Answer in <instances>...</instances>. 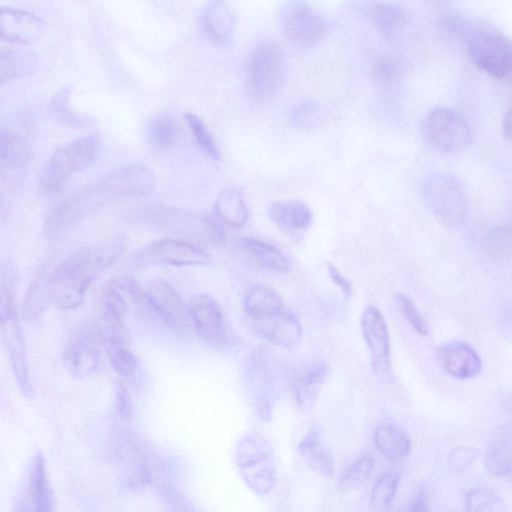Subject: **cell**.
Segmentation results:
<instances>
[{
	"label": "cell",
	"mask_w": 512,
	"mask_h": 512,
	"mask_svg": "<svg viewBox=\"0 0 512 512\" xmlns=\"http://www.w3.org/2000/svg\"><path fill=\"white\" fill-rule=\"evenodd\" d=\"M126 238L111 236L85 245L58 263L51 274L52 303L74 309L85 300L91 283L124 252Z\"/></svg>",
	"instance_id": "1"
},
{
	"label": "cell",
	"mask_w": 512,
	"mask_h": 512,
	"mask_svg": "<svg viewBox=\"0 0 512 512\" xmlns=\"http://www.w3.org/2000/svg\"><path fill=\"white\" fill-rule=\"evenodd\" d=\"M142 219L156 231L178 236L204 249L220 247L226 242L224 229L207 215L177 207L153 205L145 208Z\"/></svg>",
	"instance_id": "2"
},
{
	"label": "cell",
	"mask_w": 512,
	"mask_h": 512,
	"mask_svg": "<svg viewBox=\"0 0 512 512\" xmlns=\"http://www.w3.org/2000/svg\"><path fill=\"white\" fill-rule=\"evenodd\" d=\"M14 269L11 261L1 266L0 327L3 343L19 388L31 394L27 351L14 298Z\"/></svg>",
	"instance_id": "3"
},
{
	"label": "cell",
	"mask_w": 512,
	"mask_h": 512,
	"mask_svg": "<svg viewBox=\"0 0 512 512\" xmlns=\"http://www.w3.org/2000/svg\"><path fill=\"white\" fill-rule=\"evenodd\" d=\"M235 462L242 480L256 495L269 494L276 482L274 450L269 440L257 432L242 436L235 449Z\"/></svg>",
	"instance_id": "4"
},
{
	"label": "cell",
	"mask_w": 512,
	"mask_h": 512,
	"mask_svg": "<svg viewBox=\"0 0 512 512\" xmlns=\"http://www.w3.org/2000/svg\"><path fill=\"white\" fill-rule=\"evenodd\" d=\"M466 51L479 70L512 83V40L507 35L495 28L475 27L467 34Z\"/></svg>",
	"instance_id": "5"
},
{
	"label": "cell",
	"mask_w": 512,
	"mask_h": 512,
	"mask_svg": "<svg viewBox=\"0 0 512 512\" xmlns=\"http://www.w3.org/2000/svg\"><path fill=\"white\" fill-rule=\"evenodd\" d=\"M422 197L439 222L455 227L467 218L469 201L462 182L448 173H433L422 184Z\"/></svg>",
	"instance_id": "6"
},
{
	"label": "cell",
	"mask_w": 512,
	"mask_h": 512,
	"mask_svg": "<svg viewBox=\"0 0 512 512\" xmlns=\"http://www.w3.org/2000/svg\"><path fill=\"white\" fill-rule=\"evenodd\" d=\"M426 144L442 154H456L465 150L472 141L467 119L456 109L446 106L430 110L420 126Z\"/></svg>",
	"instance_id": "7"
},
{
	"label": "cell",
	"mask_w": 512,
	"mask_h": 512,
	"mask_svg": "<svg viewBox=\"0 0 512 512\" xmlns=\"http://www.w3.org/2000/svg\"><path fill=\"white\" fill-rule=\"evenodd\" d=\"M286 75V60L282 49L271 41L258 43L250 52L246 79L250 94L257 100H267L281 89Z\"/></svg>",
	"instance_id": "8"
},
{
	"label": "cell",
	"mask_w": 512,
	"mask_h": 512,
	"mask_svg": "<svg viewBox=\"0 0 512 512\" xmlns=\"http://www.w3.org/2000/svg\"><path fill=\"white\" fill-rule=\"evenodd\" d=\"M100 141L96 135L78 138L56 150L45 163L40 174L39 185L43 191L59 189L73 173L90 166L99 151Z\"/></svg>",
	"instance_id": "9"
},
{
	"label": "cell",
	"mask_w": 512,
	"mask_h": 512,
	"mask_svg": "<svg viewBox=\"0 0 512 512\" xmlns=\"http://www.w3.org/2000/svg\"><path fill=\"white\" fill-rule=\"evenodd\" d=\"M210 262L206 249L179 238H163L153 241L136 251L131 263L138 267L148 266H197Z\"/></svg>",
	"instance_id": "10"
},
{
	"label": "cell",
	"mask_w": 512,
	"mask_h": 512,
	"mask_svg": "<svg viewBox=\"0 0 512 512\" xmlns=\"http://www.w3.org/2000/svg\"><path fill=\"white\" fill-rule=\"evenodd\" d=\"M279 23L285 37L303 48L318 45L329 31L326 20L301 1L283 3L279 10Z\"/></svg>",
	"instance_id": "11"
},
{
	"label": "cell",
	"mask_w": 512,
	"mask_h": 512,
	"mask_svg": "<svg viewBox=\"0 0 512 512\" xmlns=\"http://www.w3.org/2000/svg\"><path fill=\"white\" fill-rule=\"evenodd\" d=\"M102 336L97 324H81L69 337L63 348V362L67 370L79 379L93 375L101 360Z\"/></svg>",
	"instance_id": "12"
},
{
	"label": "cell",
	"mask_w": 512,
	"mask_h": 512,
	"mask_svg": "<svg viewBox=\"0 0 512 512\" xmlns=\"http://www.w3.org/2000/svg\"><path fill=\"white\" fill-rule=\"evenodd\" d=\"M361 330L370 351L375 375L388 379L391 373L389 333L382 313L375 306L369 305L364 309Z\"/></svg>",
	"instance_id": "13"
},
{
	"label": "cell",
	"mask_w": 512,
	"mask_h": 512,
	"mask_svg": "<svg viewBox=\"0 0 512 512\" xmlns=\"http://www.w3.org/2000/svg\"><path fill=\"white\" fill-rule=\"evenodd\" d=\"M141 294L151 308L170 325L186 329L192 324L189 305L165 281L155 279L148 282Z\"/></svg>",
	"instance_id": "14"
},
{
	"label": "cell",
	"mask_w": 512,
	"mask_h": 512,
	"mask_svg": "<svg viewBox=\"0 0 512 512\" xmlns=\"http://www.w3.org/2000/svg\"><path fill=\"white\" fill-rule=\"evenodd\" d=\"M189 310L197 334L207 343L221 346L226 340V328L218 302L208 294H197L191 299Z\"/></svg>",
	"instance_id": "15"
},
{
	"label": "cell",
	"mask_w": 512,
	"mask_h": 512,
	"mask_svg": "<svg viewBox=\"0 0 512 512\" xmlns=\"http://www.w3.org/2000/svg\"><path fill=\"white\" fill-rule=\"evenodd\" d=\"M437 356L444 370L456 379L474 378L482 370L480 356L471 345L462 340H452L440 345Z\"/></svg>",
	"instance_id": "16"
},
{
	"label": "cell",
	"mask_w": 512,
	"mask_h": 512,
	"mask_svg": "<svg viewBox=\"0 0 512 512\" xmlns=\"http://www.w3.org/2000/svg\"><path fill=\"white\" fill-rule=\"evenodd\" d=\"M43 30V20L34 13L12 7L1 8L2 39L20 45H29L39 39Z\"/></svg>",
	"instance_id": "17"
},
{
	"label": "cell",
	"mask_w": 512,
	"mask_h": 512,
	"mask_svg": "<svg viewBox=\"0 0 512 512\" xmlns=\"http://www.w3.org/2000/svg\"><path fill=\"white\" fill-rule=\"evenodd\" d=\"M253 323L262 337L279 347L294 349L301 341V324L297 316L286 307Z\"/></svg>",
	"instance_id": "18"
},
{
	"label": "cell",
	"mask_w": 512,
	"mask_h": 512,
	"mask_svg": "<svg viewBox=\"0 0 512 512\" xmlns=\"http://www.w3.org/2000/svg\"><path fill=\"white\" fill-rule=\"evenodd\" d=\"M235 16L224 1H213L205 5L200 13V30L205 38L216 45H227L235 31Z\"/></svg>",
	"instance_id": "19"
},
{
	"label": "cell",
	"mask_w": 512,
	"mask_h": 512,
	"mask_svg": "<svg viewBox=\"0 0 512 512\" xmlns=\"http://www.w3.org/2000/svg\"><path fill=\"white\" fill-rule=\"evenodd\" d=\"M328 373L329 368L323 362L310 364L296 373L292 380V391L301 410L307 411L314 405Z\"/></svg>",
	"instance_id": "20"
},
{
	"label": "cell",
	"mask_w": 512,
	"mask_h": 512,
	"mask_svg": "<svg viewBox=\"0 0 512 512\" xmlns=\"http://www.w3.org/2000/svg\"><path fill=\"white\" fill-rule=\"evenodd\" d=\"M362 11L366 19L386 39L398 37L407 24V16L400 7L382 2L365 3Z\"/></svg>",
	"instance_id": "21"
},
{
	"label": "cell",
	"mask_w": 512,
	"mask_h": 512,
	"mask_svg": "<svg viewBox=\"0 0 512 512\" xmlns=\"http://www.w3.org/2000/svg\"><path fill=\"white\" fill-rule=\"evenodd\" d=\"M374 443L379 452L392 462L405 459L411 450L407 432L399 425L384 421L374 431Z\"/></svg>",
	"instance_id": "22"
},
{
	"label": "cell",
	"mask_w": 512,
	"mask_h": 512,
	"mask_svg": "<svg viewBox=\"0 0 512 512\" xmlns=\"http://www.w3.org/2000/svg\"><path fill=\"white\" fill-rule=\"evenodd\" d=\"M30 161V150L26 142L17 134L1 130L0 167L1 174L18 176Z\"/></svg>",
	"instance_id": "23"
},
{
	"label": "cell",
	"mask_w": 512,
	"mask_h": 512,
	"mask_svg": "<svg viewBox=\"0 0 512 512\" xmlns=\"http://www.w3.org/2000/svg\"><path fill=\"white\" fill-rule=\"evenodd\" d=\"M243 308L254 322L281 311L285 305L281 296L274 289L256 284L245 292Z\"/></svg>",
	"instance_id": "24"
},
{
	"label": "cell",
	"mask_w": 512,
	"mask_h": 512,
	"mask_svg": "<svg viewBox=\"0 0 512 512\" xmlns=\"http://www.w3.org/2000/svg\"><path fill=\"white\" fill-rule=\"evenodd\" d=\"M270 219L285 232L306 229L312 222L310 208L300 201H277L268 208Z\"/></svg>",
	"instance_id": "25"
},
{
	"label": "cell",
	"mask_w": 512,
	"mask_h": 512,
	"mask_svg": "<svg viewBox=\"0 0 512 512\" xmlns=\"http://www.w3.org/2000/svg\"><path fill=\"white\" fill-rule=\"evenodd\" d=\"M240 246L249 257L265 270L285 274L290 272L289 259L274 245L255 238H243Z\"/></svg>",
	"instance_id": "26"
},
{
	"label": "cell",
	"mask_w": 512,
	"mask_h": 512,
	"mask_svg": "<svg viewBox=\"0 0 512 512\" xmlns=\"http://www.w3.org/2000/svg\"><path fill=\"white\" fill-rule=\"evenodd\" d=\"M71 89H59L49 102L51 116L58 122L71 128L86 129L96 125V119L87 113L74 109L70 103Z\"/></svg>",
	"instance_id": "27"
},
{
	"label": "cell",
	"mask_w": 512,
	"mask_h": 512,
	"mask_svg": "<svg viewBox=\"0 0 512 512\" xmlns=\"http://www.w3.org/2000/svg\"><path fill=\"white\" fill-rule=\"evenodd\" d=\"M298 448L305 463L314 473L326 479L333 476V456L320 447V436L317 430L308 432L300 441Z\"/></svg>",
	"instance_id": "28"
},
{
	"label": "cell",
	"mask_w": 512,
	"mask_h": 512,
	"mask_svg": "<svg viewBox=\"0 0 512 512\" xmlns=\"http://www.w3.org/2000/svg\"><path fill=\"white\" fill-rule=\"evenodd\" d=\"M107 356L115 372L126 382L136 383L140 372L139 362L126 345V341L116 338H102Z\"/></svg>",
	"instance_id": "29"
},
{
	"label": "cell",
	"mask_w": 512,
	"mask_h": 512,
	"mask_svg": "<svg viewBox=\"0 0 512 512\" xmlns=\"http://www.w3.org/2000/svg\"><path fill=\"white\" fill-rule=\"evenodd\" d=\"M53 269L48 266L42 267L35 275L27 292L24 304L23 315L26 319H34L41 315L51 299V274Z\"/></svg>",
	"instance_id": "30"
},
{
	"label": "cell",
	"mask_w": 512,
	"mask_h": 512,
	"mask_svg": "<svg viewBox=\"0 0 512 512\" xmlns=\"http://www.w3.org/2000/svg\"><path fill=\"white\" fill-rule=\"evenodd\" d=\"M37 65L36 55L23 49H2L0 56V78L2 82L26 77Z\"/></svg>",
	"instance_id": "31"
},
{
	"label": "cell",
	"mask_w": 512,
	"mask_h": 512,
	"mask_svg": "<svg viewBox=\"0 0 512 512\" xmlns=\"http://www.w3.org/2000/svg\"><path fill=\"white\" fill-rule=\"evenodd\" d=\"M218 217L230 227L239 229L248 219V210L242 195L234 189H224L215 200Z\"/></svg>",
	"instance_id": "32"
},
{
	"label": "cell",
	"mask_w": 512,
	"mask_h": 512,
	"mask_svg": "<svg viewBox=\"0 0 512 512\" xmlns=\"http://www.w3.org/2000/svg\"><path fill=\"white\" fill-rule=\"evenodd\" d=\"M33 512H53V495L47 479L45 462L41 455L33 460L30 473Z\"/></svg>",
	"instance_id": "33"
},
{
	"label": "cell",
	"mask_w": 512,
	"mask_h": 512,
	"mask_svg": "<svg viewBox=\"0 0 512 512\" xmlns=\"http://www.w3.org/2000/svg\"><path fill=\"white\" fill-rule=\"evenodd\" d=\"M147 136L155 149L168 150L179 138V127L170 115L158 114L149 121Z\"/></svg>",
	"instance_id": "34"
},
{
	"label": "cell",
	"mask_w": 512,
	"mask_h": 512,
	"mask_svg": "<svg viewBox=\"0 0 512 512\" xmlns=\"http://www.w3.org/2000/svg\"><path fill=\"white\" fill-rule=\"evenodd\" d=\"M465 512H508L504 501L489 488L468 491L464 500Z\"/></svg>",
	"instance_id": "35"
},
{
	"label": "cell",
	"mask_w": 512,
	"mask_h": 512,
	"mask_svg": "<svg viewBox=\"0 0 512 512\" xmlns=\"http://www.w3.org/2000/svg\"><path fill=\"white\" fill-rule=\"evenodd\" d=\"M400 475L398 473H386L381 476L374 484L370 495V508L374 512L385 511L393 502L398 485Z\"/></svg>",
	"instance_id": "36"
},
{
	"label": "cell",
	"mask_w": 512,
	"mask_h": 512,
	"mask_svg": "<svg viewBox=\"0 0 512 512\" xmlns=\"http://www.w3.org/2000/svg\"><path fill=\"white\" fill-rule=\"evenodd\" d=\"M374 468V460L369 455L358 458L342 475L338 482L341 492H350L360 486L370 477Z\"/></svg>",
	"instance_id": "37"
},
{
	"label": "cell",
	"mask_w": 512,
	"mask_h": 512,
	"mask_svg": "<svg viewBox=\"0 0 512 512\" xmlns=\"http://www.w3.org/2000/svg\"><path fill=\"white\" fill-rule=\"evenodd\" d=\"M485 468L497 478L512 474V445L506 442L493 445L486 454Z\"/></svg>",
	"instance_id": "38"
},
{
	"label": "cell",
	"mask_w": 512,
	"mask_h": 512,
	"mask_svg": "<svg viewBox=\"0 0 512 512\" xmlns=\"http://www.w3.org/2000/svg\"><path fill=\"white\" fill-rule=\"evenodd\" d=\"M401 72L400 60L391 55L379 57L371 67L372 80L381 87L393 85L399 79Z\"/></svg>",
	"instance_id": "39"
},
{
	"label": "cell",
	"mask_w": 512,
	"mask_h": 512,
	"mask_svg": "<svg viewBox=\"0 0 512 512\" xmlns=\"http://www.w3.org/2000/svg\"><path fill=\"white\" fill-rule=\"evenodd\" d=\"M185 119L199 147L211 159L218 160V148L202 119L193 113H187Z\"/></svg>",
	"instance_id": "40"
},
{
	"label": "cell",
	"mask_w": 512,
	"mask_h": 512,
	"mask_svg": "<svg viewBox=\"0 0 512 512\" xmlns=\"http://www.w3.org/2000/svg\"><path fill=\"white\" fill-rule=\"evenodd\" d=\"M396 298L400 309L409 324L418 334L426 336L428 334V325L415 303L408 296L402 293H398Z\"/></svg>",
	"instance_id": "41"
},
{
	"label": "cell",
	"mask_w": 512,
	"mask_h": 512,
	"mask_svg": "<svg viewBox=\"0 0 512 512\" xmlns=\"http://www.w3.org/2000/svg\"><path fill=\"white\" fill-rule=\"evenodd\" d=\"M478 456L479 452L474 447L460 446L451 452L448 464L452 471L464 472L474 464Z\"/></svg>",
	"instance_id": "42"
},
{
	"label": "cell",
	"mask_w": 512,
	"mask_h": 512,
	"mask_svg": "<svg viewBox=\"0 0 512 512\" xmlns=\"http://www.w3.org/2000/svg\"><path fill=\"white\" fill-rule=\"evenodd\" d=\"M318 108L314 103L304 102L291 112V120L298 126H307L313 122Z\"/></svg>",
	"instance_id": "43"
},
{
	"label": "cell",
	"mask_w": 512,
	"mask_h": 512,
	"mask_svg": "<svg viewBox=\"0 0 512 512\" xmlns=\"http://www.w3.org/2000/svg\"><path fill=\"white\" fill-rule=\"evenodd\" d=\"M115 395L119 413L125 418H130L132 415V401L129 390L122 381L116 382Z\"/></svg>",
	"instance_id": "44"
},
{
	"label": "cell",
	"mask_w": 512,
	"mask_h": 512,
	"mask_svg": "<svg viewBox=\"0 0 512 512\" xmlns=\"http://www.w3.org/2000/svg\"><path fill=\"white\" fill-rule=\"evenodd\" d=\"M327 271L330 279L341 290L346 299H350L353 288L350 280L332 263L327 264Z\"/></svg>",
	"instance_id": "45"
},
{
	"label": "cell",
	"mask_w": 512,
	"mask_h": 512,
	"mask_svg": "<svg viewBox=\"0 0 512 512\" xmlns=\"http://www.w3.org/2000/svg\"><path fill=\"white\" fill-rule=\"evenodd\" d=\"M256 409L259 418L263 421H269L272 416V406L268 396L265 393H261L257 399Z\"/></svg>",
	"instance_id": "46"
},
{
	"label": "cell",
	"mask_w": 512,
	"mask_h": 512,
	"mask_svg": "<svg viewBox=\"0 0 512 512\" xmlns=\"http://www.w3.org/2000/svg\"><path fill=\"white\" fill-rule=\"evenodd\" d=\"M503 136L512 143V106L506 111L502 119Z\"/></svg>",
	"instance_id": "47"
},
{
	"label": "cell",
	"mask_w": 512,
	"mask_h": 512,
	"mask_svg": "<svg viewBox=\"0 0 512 512\" xmlns=\"http://www.w3.org/2000/svg\"><path fill=\"white\" fill-rule=\"evenodd\" d=\"M406 512H430V509L425 498L418 496Z\"/></svg>",
	"instance_id": "48"
},
{
	"label": "cell",
	"mask_w": 512,
	"mask_h": 512,
	"mask_svg": "<svg viewBox=\"0 0 512 512\" xmlns=\"http://www.w3.org/2000/svg\"><path fill=\"white\" fill-rule=\"evenodd\" d=\"M15 512H30V510L23 504H18L16 506Z\"/></svg>",
	"instance_id": "49"
}]
</instances>
